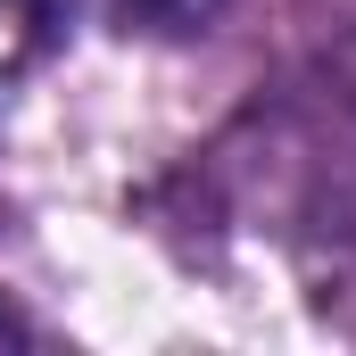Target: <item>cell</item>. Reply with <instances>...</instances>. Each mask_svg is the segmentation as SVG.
<instances>
[{
    "mask_svg": "<svg viewBox=\"0 0 356 356\" xmlns=\"http://www.w3.org/2000/svg\"><path fill=\"white\" fill-rule=\"evenodd\" d=\"M116 8H133L141 25H199L216 0H116Z\"/></svg>",
    "mask_w": 356,
    "mask_h": 356,
    "instance_id": "6da1fadb",
    "label": "cell"
}]
</instances>
